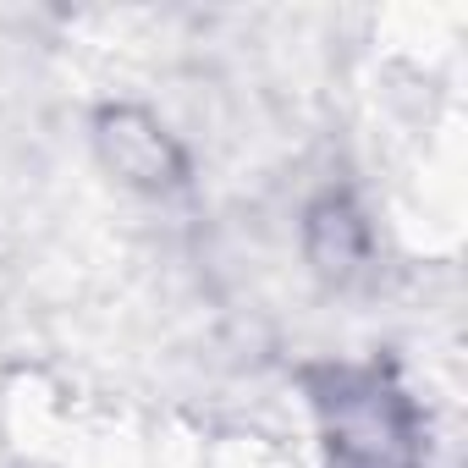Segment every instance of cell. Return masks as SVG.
Returning a JSON list of instances; mask_svg holds the SVG:
<instances>
[{
	"mask_svg": "<svg viewBox=\"0 0 468 468\" xmlns=\"http://www.w3.org/2000/svg\"><path fill=\"white\" fill-rule=\"evenodd\" d=\"M100 149H105V160H111L127 182H138V187H171V182H182V154H176V144H171L144 111H105V116H100Z\"/></svg>",
	"mask_w": 468,
	"mask_h": 468,
	"instance_id": "7a4b0ae2",
	"label": "cell"
},
{
	"mask_svg": "<svg viewBox=\"0 0 468 468\" xmlns=\"http://www.w3.org/2000/svg\"><path fill=\"white\" fill-rule=\"evenodd\" d=\"M314 238H331V249L314 254L325 271H347V265H358V254H364V231H358V220H353L347 204H320V209H314Z\"/></svg>",
	"mask_w": 468,
	"mask_h": 468,
	"instance_id": "3957f363",
	"label": "cell"
},
{
	"mask_svg": "<svg viewBox=\"0 0 468 468\" xmlns=\"http://www.w3.org/2000/svg\"><path fill=\"white\" fill-rule=\"evenodd\" d=\"M314 402L325 413V441L336 468H419L413 413L386 375L331 369Z\"/></svg>",
	"mask_w": 468,
	"mask_h": 468,
	"instance_id": "6da1fadb",
	"label": "cell"
}]
</instances>
